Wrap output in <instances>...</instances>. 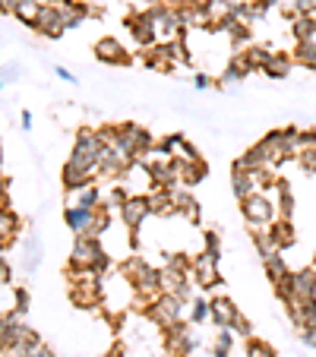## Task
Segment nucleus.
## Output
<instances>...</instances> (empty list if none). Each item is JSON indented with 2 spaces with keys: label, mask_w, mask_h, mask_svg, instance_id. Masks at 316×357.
Here are the masks:
<instances>
[{
  "label": "nucleus",
  "mask_w": 316,
  "mask_h": 357,
  "mask_svg": "<svg viewBox=\"0 0 316 357\" xmlns=\"http://www.w3.org/2000/svg\"><path fill=\"white\" fill-rule=\"evenodd\" d=\"M70 269L73 272H108L111 259L105 253L98 237H76L73 243V257H70Z\"/></svg>",
  "instance_id": "nucleus-1"
},
{
  "label": "nucleus",
  "mask_w": 316,
  "mask_h": 357,
  "mask_svg": "<svg viewBox=\"0 0 316 357\" xmlns=\"http://www.w3.org/2000/svg\"><path fill=\"white\" fill-rule=\"evenodd\" d=\"M63 222L76 237H98L108 228V209H82V206H67L63 209Z\"/></svg>",
  "instance_id": "nucleus-2"
},
{
  "label": "nucleus",
  "mask_w": 316,
  "mask_h": 357,
  "mask_svg": "<svg viewBox=\"0 0 316 357\" xmlns=\"http://www.w3.org/2000/svg\"><path fill=\"white\" fill-rule=\"evenodd\" d=\"M183 310H187V301H183V297L162 291L158 297H152V307L146 310V317L152 319V323L158 326L162 332H168V329H174V326L181 323Z\"/></svg>",
  "instance_id": "nucleus-3"
},
{
  "label": "nucleus",
  "mask_w": 316,
  "mask_h": 357,
  "mask_svg": "<svg viewBox=\"0 0 316 357\" xmlns=\"http://www.w3.org/2000/svg\"><path fill=\"white\" fill-rule=\"evenodd\" d=\"M241 209H243V218L250 222V228H269L276 222V202L266 193H253L247 199H241Z\"/></svg>",
  "instance_id": "nucleus-4"
},
{
  "label": "nucleus",
  "mask_w": 316,
  "mask_h": 357,
  "mask_svg": "<svg viewBox=\"0 0 316 357\" xmlns=\"http://www.w3.org/2000/svg\"><path fill=\"white\" fill-rule=\"evenodd\" d=\"M70 297H73L76 307H98L101 303V282L98 272H76L73 284H70Z\"/></svg>",
  "instance_id": "nucleus-5"
},
{
  "label": "nucleus",
  "mask_w": 316,
  "mask_h": 357,
  "mask_svg": "<svg viewBox=\"0 0 316 357\" xmlns=\"http://www.w3.org/2000/svg\"><path fill=\"white\" fill-rule=\"evenodd\" d=\"M190 278H193L196 288H218L222 284V275H218V257L216 253H206L202 250L200 257L193 259V269H190Z\"/></svg>",
  "instance_id": "nucleus-6"
},
{
  "label": "nucleus",
  "mask_w": 316,
  "mask_h": 357,
  "mask_svg": "<svg viewBox=\"0 0 316 357\" xmlns=\"http://www.w3.org/2000/svg\"><path fill=\"white\" fill-rule=\"evenodd\" d=\"M117 212H121V218H123L130 234H136L140 225L152 215V206H149V196H127V199L117 206Z\"/></svg>",
  "instance_id": "nucleus-7"
},
{
  "label": "nucleus",
  "mask_w": 316,
  "mask_h": 357,
  "mask_svg": "<svg viewBox=\"0 0 316 357\" xmlns=\"http://www.w3.org/2000/svg\"><path fill=\"white\" fill-rule=\"evenodd\" d=\"M127 26H130V35L136 38V45L142 47H152L158 41V32H155V20H152V10H140V13H130L127 16Z\"/></svg>",
  "instance_id": "nucleus-8"
},
{
  "label": "nucleus",
  "mask_w": 316,
  "mask_h": 357,
  "mask_svg": "<svg viewBox=\"0 0 316 357\" xmlns=\"http://www.w3.org/2000/svg\"><path fill=\"white\" fill-rule=\"evenodd\" d=\"M291 301H316V266H310V269H301V272H291V297L285 303Z\"/></svg>",
  "instance_id": "nucleus-9"
},
{
  "label": "nucleus",
  "mask_w": 316,
  "mask_h": 357,
  "mask_svg": "<svg viewBox=\"0 0 316 357\" xmlns=\"http://www.w3.org/2000/svg\"><path fill=\"white\" fill-rule=\"evenodd\" d=\"M168 344H171V351H177L181 357H187V354H193L196 348H200V335H196V329H193V323H177L174 329H168Z\"/></svg>",
  "instance_id": "nucleus-10"
},
{
  "label": "nucleus",
  "mask_w": 316,
  "mask_h": 357,
  "mask_svg": "<svg viewBox=\"0 0 316 357\" xmlns=\"http://www.w3.org/2000/svg\"><path fill=\"white\" fill-rule=\"evenodd\" d=\"M47 3L61 13V20L67 29H80L82 22L92 16V10H89L86 3H80V0H47Z\"/></svg>",
  "instance_id": "nucleus-11"
},
{
  "label": "nucleus",
  "mask_w": 316,
  "mask_h": 357,
  "mask_svg": "<svg viewBox=\"0 0 316 357\" xmlns=\"http://www.w3.org/2000/svg\"><path fill=\"white\" fill-rule=\"evenodd\" d=\"M35 32H41L45 38H61L63 32H67V26H63V20H61V13H57L51 3H45L41 7V13H38V20H35Z\"/></svg>",
  "instance_id": "nucleus-12"
},
{
  "label": "nucleus",
  "mask_w": 316,
  "mask_h": 357,
  "mask_svg": "<svg viewBox=\"0 0 316 357\" xmlns=\"http://www.w3.org/2000/svg\"><path fill=\"white\" fill-rule=\"evenodd\" d=\"M95 57H98L101 63H114V67L130 63L127 47H123L117 38H98V41H95Z\"/></svg>",
  "instance_id": "nucleus-13"
},
{
  "label": "nucleus",
  "mask_w": 316,
  "mask_h": 357,
  "mask_svg": "<svg viewBox=\"0 0 316 357\" xmlns=\"http://www.w3.org/2000/svg\"><path fill=\"white\" fill-rule=\"evenodd\" d=\"M253 73V63H250V57H247V51H241V54H234L228 61V67H225V73H222V79H218V86H234V82H241L243 76H250Z\"/></svg>",
  "instance_id": "nucleus-14"
},
{
  "label": "nucleus",
  "mask_w": 316,
  "mask_h": 357,
  "mask_svg": "<svg viewBox=\"0 0 316 357\" xmlns=\"http://www.w3.org/2000/svg\"><path fill=\"white\" fill-rule=\"evenodd\" d=\"M174 171H177V177H181V183L183 187H196V183L202 181V177H206V162H202V158H177L174 162Z\"/></svg>",
  "instance_id": "nucleus-15"
},
{
  "label": "nucleus",
  "mask_w": 316,
  "mask_h": 357,
  "mask_svg": "<svg viewBox=\"0 0 316 357\" xmlns=\"http://www.w3.org/2000/svg\"><path fill=\"white\" fill-rule=\"evenodd\" d=\"M237 317H241V310L234 307V301H231L228 294L212 301V323H216L218 329H231V323H234Z\"/></svg>",
  "instance_id": "nucleus-16"
},
{
  "label": "nucleus",
  "mask_w": 316,
  "mask_h": 357,
  "mask_svg": "<svg viewBox=\"0 0 316 357\" xmlns=\"http://www.w3.org/2000/svg\"><path fill=\"white\" fill-rule=\"evenodd\" d=\"M231 190H234L237 199H247V196L259 193V183H256V174L241 165H234V174H231Z\"/></svg>",
  "instance_id": "nucleus-17"
},
{
  "label": "nucleus",
  "mask_w": 316,
  "mask_h": 357,
  "mask_svg": "<svg viewBox=\"0 0 316 357\" xmlns=\"http://www.w3.org/2000/svg\"><path fill=\"white\" fill-rule=\"evenodd\" d=\"M266 237L276 250H288L294 243V228H291V218H276V222L266 228Z\"/></svg>",
  "instance_id": "nucleus-18"
},
{
  "label": "nucleus",
  "mask_w": 316,
  "mask_h": 357,
  "mask_svg": "<svg viewBox=\"0 0 316 357\" xmlns=\"http://www.w3.org/2000/svg\"><path fill=\"white\" fill-rule=\"evenodd\" d=\"M67 196H70V206H82V209H101V206H105L101 190L95 187V183H89V187H82V190H67Z\"/></svg>",
  "instance_id": "nucleus-19"
},
{
  "label": "nucleus",
  "mask_w": 316,
  "mask_h": 357,
  "mask_svg": "<svg viewBox=\"0 0 316 357\" xmlns=\"http://www.w3.org/2000/svg\"><path fill=\"white\" fill-rule=\"evenodd\" d=\"M3 357H54V354H51V348H47L41 338H35V342H16V344H10V348L3 351Z\"/></svg>",
  "instance_id": "nucleus-20"
},
{
  "label": "nucleus",
  "mask_w": 316,
  "mask_h": 357,
  "mask_svg": "<svg viewBox=\"0 0 316 357\" xmlns=\"http://www.w3.org/2000/svg\"><path fill=\"white\" fill-rule=\"evenodd\" d=\"M16 234H20V218L7 206H0V247H7Z\"/></svg>",
  "instance_id": "nucleus-21"
},
{
  "label": "nucleus",
  "mask_w": 316,
  "mask_h": 357,
  "mask_svg": "<svg viewBox=\"0 0 316 357\" xmlns=\"http://www.w3.org/2000/svg\"><path fill=\"white\" fill-rule=\"evenodd\" d=\"M259 259H262V266H266V272H269L272 282H278V278L288 275V266H285V259H282V250H269V253H262Z\"/></svg>",
  "instance_id": "nucleus-22"
},
{
  "label": "nucleus",
  "mask_w": 316,
  "mask_h": 357,
  "mask_svg": "<svg viewBox=\"0 0 316 357\" xmlns=\"http://www.w3.org/2000/svg\"><path fill=\"white\" fill-rule=\"evenodd\" d=\"M41 0H16V7H13V16L20 22H26V26H35V20H38V13H41Z\"/></svg>",
  "instance_id": "nucleus-23"
},
{
  "label": "nucleus",
  "mask_w": 316,
  "mask_h": 357,
  "mask_svg": "<svg viewBox=\"0 0 316 357\" xmlns=\"http://www.w3.org/2000/svg\"><path fill=\"white\" fill-rule=\"evenodd\" d=\"M262 73L269 76V79H285V76L291 73V61L285 54H278V51H272V57L266 61V67H262Z\"/></svg>",
  "instance_id": "nucleus-24"
},
{
  "label": "nucleus",
  "mask_w": 316,
  "mask_h": 357,
  "mask_svg": "<svg viewBox=\"0 0 316 357\" xmlns=\"http://www.w3.org/2000/svg\"><path fill=\"white\" fill-rule=\"evenodd\" d=\"M291 32H294V38H297V41L313 38V35H316V16H310V13H297V16H294V26H291Z\"/></svg>",
  "instance_id": "nucleus-25"
},
{
  "label": "nucleus",
  "mask_w": 316,
  "mask_h": 357,
  "mask_svg": "<svg viewBox=\"0 0 316 357\" xmlns=\"http://www.w3.org/2000/svg\"><path fill=\"white\" fill-rule=\"evenodd\" d=\"M193 307H190V323L193 326H202L206 323V319H212V301H209V297H193Z\"/></svg>",
  "instance_id": "nucleus-26"
},
{
  "label": "nucleus",
  "mask_w": 316,
  "mask_h": 357,
  "mask_svg": "<svg viewBox=\"0 0 316 357\" xmlns=\"http://www.w3.org/2000/svg\"><path fill=\"white\" fill-rule=\"evenodd\" d=\"M294 61L303 63V67L316 70V41H297V51H294Z\"/></svg>",
  "instance_id": "nucleus-27"
},
{
  "label": "nucleus",
  "mask_w": 316,
  "mask_h": 357,
  "mask_svg": "<svg viewBox=\"0 0 316 357\" xmlns=\"http://www.w3.org/2000/svg\"><path fill=\"white\" fill-rule=\"evenodd\" d=\"M174 209L183 212L187 218H196L200 215V209H196V199L190 193H183V190H174Z\"/></svg>",
  "instance_id": "nucleus-28"
},
{
  "label": "nucleus",
  "mask_w": 316,
  "mask_h": 357,
  "mask_svg": "<svg viewBox=\"0 0 316 357\" xmlns=\"http://www.w3.org/2000/svg\"><path fill=\"white\" fill-rule=\"evenodd\" d=\"M247 357H276V348L266 342H259V338H250L247 342Z\"/></svg>",
  "instance_id": "nucleus-29"
},
{
  "label": "nucleus",
  "mask_w": 316,
  "mask_h": 357,
  "mask_svg": "<svg viewBox=\"0 0 316 357\" xmlns=\"http://www.w3.org/2000/svg\"><path fill=\"white\" fill-rule=\"evenodd\" d=\"M247 57H250V63H253V70H262V67H266V61L272 57V51H269V47L256 45V47H247Z\"/></svg>",
  "instance_id": "nucleus-30"
},
{
  "label": "nucleus",
  "mask_w": 316,
  "mask_h": 357,
  "mask_svg": "<svg viewBox=\"0 0 316 357\" xmlns=\"http://www.w3.org/2000/svg\"><path fill=\"white\" fill-rule=\"evenodd\" d=\"M202 243H206V253L222 257V241H218V231H202Z\"/></svg>",
  "instance_id": "nucleus-31"
},
{
  "label": "nucleus",
  "mask_w": 316,
  "mask_h": 357,
  "mask_svg": "<svg viewBox=\"0 0 316 357\" xmlns=\"http://www.w3.org/2000/svg\"><path fill=\"white\" fill-rule=\"evenodd\" d=\"M231 329H234V332H237V335L250 338V332H253V326H250V319H247V317H243V313H241V317H237V319H234V323H231Z\"/></svg>",
  "instance_id": "nucleus-32"
},
{
  "label": "nucleus",
  "mask_w": 316,
  "mask_h": 357,
  "mask_svg": "<svg viewBox=\"0 0 316 357\" xmlns=\"http://www.w3.org/2000/svg\"><path fill=\"white\" fill-rule=\"evenodd\" d=\"M294 13H310V16H316V0H294Z\"/></svg>",
  "instance_id": "nucleus-33"
},
{
  "label": "nucleus",
  "mask_w": 316,
  "mask_h": 357,
  "mask_svg": "<svg viewBox=\"0 0 316 357\" xmlns=\"http://www.w3.org/2000/svg\"><path fill=\"white\" fill-rule=\"evenodd\" d=\"M29 310V291H16V313H26Z\"/></svg>",
  "instance_id": "nucleus-34"
},
{
  "label": "nucleus",
  "mask_w": 316,
  "mask_h": 357,
  "mask_svg": "<svg viewBox=\"0 0 316 357\" xmlns=\"http://www.w3.org/2000/svg\"><path fill=\"white\" fill-rule=\"evenodd\" d=\"M231 344H234V335H231L228 329H218V348H228L231 351Z\"/></svg>",
  "instance_id": "nucleus-35"
},
{
  "label": "nucleus",
  "mask_w": 316,
  "mask_h": 357,
  "mask_svg": "<svg viewBox=\"0 0 316 357\" xmlns=\"http://www.w3.org/2000/svg\"><path fill=\"white\" fill-rule=\"evenodd\" d=\"M193 86H196V89H209V86H212V79H209V76H206V73H196Z\"/></svg>",
  "instance_id": "nucleus-36"
},
{
  "label": "nucleus",
  "mask_w": 316,
  "mask_h": 357,
  "mask_svg": "<svg viewBox=\"0 0 316 357\" xmlns=\"http://www.w3.org/2000/svg\"><path fill=\"white\" fill-rule=\"evenodd\" d=\"M54 73H57V76H61V79H63V82H76V76H73V73H70V70H67V67H54Z\"/></svg>",
  "instance_id": "nucleus-37"
},
{
  "label": "nucleus",
  "mask_w": 316,
  "mask_h": 357,
  "mask_svg": "<svg viewBox=\"0 0 316 357\" xmlns=\"http://www.w3.org/2000/svg\"><path fill=\"white\" fill-rule=\"evenodd\" d=\"M301 338H303L307 344H313V348H316V329H301Z\"/></svg>",
  "instance_id": "nucleus-38"
},
{
  "label": "nucleus",
  "mask_w": 316,
  "mask_h": 357,
  "mask_svg": "<svg viewBox=\"0 0 316 357\" xmlns=\"http://www.w3.org/2000/svg\"><path fill=\"white\" fill-rule=\"evenodd\" d=\"M16 0H0V13H13Z\"/></svg>",
  "instance_id": "nucleus-39"
},
{
  "label": "nucleus",
  "mask_w": 316,
  "mask_h": 357,
  "mask_svg": "<svg viewBox=\"0 0 316 357\" xmlns=\"http://www.w3.org/2000/svg\"><path fill=\"white\" fill-rule=\"evenodd\" d=\"M22 130H32V114L29 111H22Z\"/></svg>",
  "instance_id": "nucleus-40"
},
{
  "label": "nucleus",
  "mask_w": 316,
  "mask_h": 357,
  "mask_svg": "<svg viewBox=\"0 0 316 357\" xmlns=\"http://www.w3.org/2000/svg\"><path fill=\"white\" fill-rule=\"evenodd\" d=\"M212 357H228V348H218L216 344V348H212Z\"/></svg>",
  "instance_id": "nucleus-41"
},
{
  "label": "nucleus",
  "mask_w": 316,
  "mask_h": 357,
  "mask_svg": "<svg viewBox=\"0 0 316 357\" xmlns=\"http://www.w3.org/2000/svg\"><path fill=\"white\" fill-rule=\"evenodd\" d=\"M259 3H262V7H266V10H272V7H276V3H278V0H259Z\"/></svg>",
  "instance_id": "nucleus-42"
},
{
  "label": "nucleus",
  "mask_w": 316,
  "mask_h": 357,
  "mask_svg": "<svg viewBox=\"0 0 316 357\" xmlns=\"http://www.w3.org/2000/svg\"><path fill=\"white\" fill-rule=\"evenodd\" d=\"M7 193V181H3V174H0V196Z\"/></svg>",
  "instance_id": "nucleus-43"
},
{
  "label": "nucleus",
  "mask_w": 316,
  "mask_h": 357,
  "mask_svg": "<svg viewBox=\"0 0 316 357\" xmlns=\"http://www.w3.org/2000/svg\"><path fill=\"white\" fill-rule=\"evenodd\" d=\"M108 357H123V351H121V348H114V351H111Z\"/></svg>",
  "instance_id": "nucleus-44"
},
{
  "label": "nucleus",
  "mask_w": 316,
  "mask_h": 357,
  "mask_svg": "<svg viewBox=\"0 0 316 357\" xmlns=\"http://www.w3.org/2000/svg\"><path fill=\"white\" fill-rule=\"evenodd\" d=\"M142 3H146V7H158V0H142Z\"/></svg>",
  "instance_id": "nucleus-45"
},
{
  "label": "nucleus",
  "mask_w": 316,
  "mask_h": 357,
  "mask_svg": "<svg viewBox=\"0 0 316 357\" xmlns=\"http://www.w3.org/2000/svg\"><path fill=\"white\" fill-rule=\"evenodd\" d=\"M0 158H3V149H0Z\"/></svg>",
  "instance_id": "nucleus-46"
},
{
  "label": "nucleus",
  "mask_w": 316,
  "mask_h": 357,
  "mask_svg": "<svg viewBox=\"0 0 316 357\" xmlns=\"http://www.w3.org/2000/svg\"><path fill=\"white\" fill-rule=\"evenodd\" d=\"M0 89H3V79H0Z\"/></svg>",
  "instance_id": "nucleus-47"
},
{
  "label": "nucleus",
  "mask_w": 316,
  "mask_h": 357,
  "mask_svg": "<svg viewBox=\"0 0 316 357\" xmlns=\"http://www.w3.org/2000/svg\"><path fill=\"white\" fill-rule=\"evenodd\" d=\"M313 266H316V263H313Z\"/></svg>",
  "instance_id": "nucleus-48"
}]
</instances>
